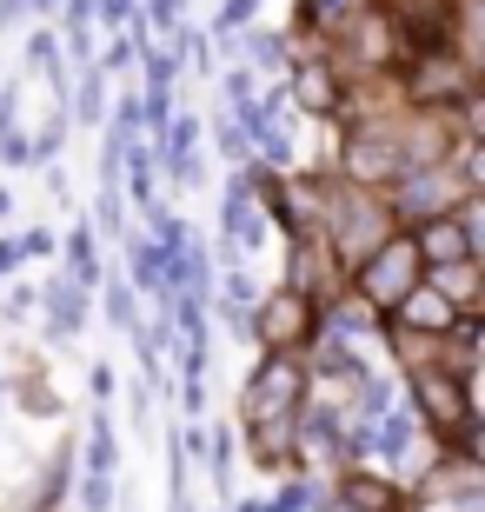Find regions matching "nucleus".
I'll use <instances>...</instances> for the list:
<instances>
[{"mask_svg":"<svg viewBox=\"0 0 485 512\" xmlns=\"http://www.w3.org/2000/svg\"><path fill=\"white\" fill-rule=\"evenodd\" d=\"M419 247H412V240H379L373 253H366V260H359V300L373 306V313H392V306L406 300L412 286H419Z\"/></svg>","mask_w":485,"mask_h":512,"instance_id":"obj_1","label":"nucleus"},{"mask_svg":"<svg viewBox=\"0 0 485 512\" xmlns=\"http://www.w3.org/2000/svg\"><path fill=\"white\" fill-rule=\"evenodd\" d=\"M313 326H319V306H313V293H299V286H286V293H273V300L260 306V320H253V340H266L273 353H286V346L313 340Z\"/></svg>","mask_w":485,"mask_h":512,"instance_id":"obj_2","label":"nucleus"},{"mask_svg":"<svg viewBox=\"0 0 485 512\" xmlns=\"http://www.w3.org/2000/svg\"><path fill=\"white\" fill-rule=\"evenodd\" d=\"M299 366L286 360V353H273V360L253 373V386H246V419L260 426V419H293L299 413Z\"/></svg>","mask_w":485,"mask_h":512,"instance_id":"obj_3","label":"nucleus"},{"mask_svg":"<svg viewBox=\"0 0 485 512\" xmlns=\"http://www.w3.org/2000/svg\"><path fill=\"white\" fill-rule=\"evenodd\" d=\"M459 193H466V180L446 167H406L399 173V213L406 220H439V213L459 207Z\"/></svg>","mask_w":485,"mask_h":512,"instance_id":"obj_4","label":"nucleus"},{"mask_svg":"<svg viewBox=\"0 0 485 512\" xmlns=\"http://www.w3.org/2000/svg\"><path fill=\"white\" fill-rule=\"evenodd\" d=\"M412 399H419V413L432 426H446V433H472V393L459 373H419L412 380Z\"/></svg>","mask_w":485,"mask_h":512,"instance_id":"obj_5","label":"nucleus"},{"mask_svg":"<svg viewBox=\"0 0 485 512\" xmlns=\"http://www.w3.org/2000/svg\"><path fill=\"white\" fill-rule=\"evenodd\" d=\"M346 173H353L359 187L399 180V173H406V147H399L392 133H379V127H359L353 140H346Z\"/></svg>","mask_w":485,"mask_h":512,"instance_id":"obj_6","label":"nucleus"},{"mask_svg":"<svg viewBox=\"0 0 485 512\" xmlns=\"http://www.w3.org/2000/svg\"><path fill=\"white\" fill-rule=\"evenodd\" d=\"M412 247H419V260H432V266L472 260V247H479V213H439V220H419Z\"/></svg>","mask_w":485,"mask_h":512,"instance_id":"obj_7","label":"nucleus"},{"mask_svg":"<svg viewBox=\"0 0 485 512\" xmlns=\"http://www.w3.org/2000/svg\"><path fill=\"white\" fill-rule=\"evenodd\" d=\"M392 20H399L406 47H419V54L446 47V40H452V27H459L452 0H392Z\"/></svg>","mask_w":485,"mask_h":512,"instance_id":"obj_8","label":"nucleus"},{"mask_svg":"<svg viewBox=\"0 0 485 512\" xmlns=\"http://www.w3.org/2000/svg\"><path fill=\"white\" fill-rule=\"evenodd\" d=\"M412 100H472V67L466 60H432L426 54V67L412 74Z\"/></svg>","mask_w":485,"mask_h":512,"instance_id":"obj_9","label":"nucleus"},{"mask_svg":"<svg viewBox=\"0 0 485 512\" xmlns=\"http://www.w3.org/2000/svg\"><path fill=\"white\" fill-rule=\"evenodd\" d=\"M293 100L306 107V114L326 120L339 107V74L326 67V60H299V67H293Z\"/></svg>","mask_w":485,"mask_h":512,"instance_id":"obj_10","label":"nucleus"},{"mask_svg":"<svg viewBox=\"0 0 485 512\" xmlns=\"http://www.w3.org/2000/svg\"><path fill=\"white\" fill-rule=\"evenodd\" d=\"M392 313L406 320V333H452V313H459V306H446L432 286H412V293L392 306Z\"/></svg>","mask_w":485,"mask_h":512,"instance_id":"obj_11","label":"nucleus"},{"mask_svg":"<svg viewBox=\"0 0 485 512\" xmlns=\"http://www.w3.org/2000/svg\"><path fill=\"white\" fill-rule=\"evenodd\" d=\"M339 220H346V227H339V247H353L359 260L386 240V220L373 213V200H339Z\"/></svg>","mask_w":485,"mask_h":512,"instance_id":"obj_12","label":"nucleus"},{"mask_svg":"<svg viewBox=\"0 0 485 512\" xmlns=\"http://www.w3.org/2000/svg\"><path fill=\"white\" fill-rule=\"evenodd\" d=\"M432 293H439L446 306H472V300H479V266H472V260L432 266Z\"/></svg>","mask_w":485,"mask_h":512,"instance_id":"obj_13","label":"nucleus"},{"mask_svg":"<svg viewBox=\"0 0 485 512\" xmlns=\"http://www.w3.org/2000/svg\"><path fill=\"white\" fill-rule=\"evenodd\" d=\"M346 512H399V486H386L373 473H353L346 479Z\"/></svg>","mask_w":485,"mask_h":512,"instance_id":"obj_14","label":"nucleus"},{"mask_svg":"<svg viewBox=\"0 0 485 512\" xmlns=\"http://www.w3.org/2000/svg\"><path fill=\"white\" fill-rule=\"evenodd\" d=\"M226 233H233L240 247H253V240H260V213H253V193H246V187L226 193Z\"/></svg>","mask_w":485,"mask_h":512,"instance_id":"obj_15","label":"nucleus"},{"mask_svg":"<svg viewBox=\"0 0 485 512\" xmlns=\"http://www.w3.org/2000/svg\"><path fill=\"white\" fill-rule=\"evenodd\" d=\"M47 306H54V333L67 340V333H80V286L74 280H54L47 286Z\"/></svg>","mask_w":485,"mask_h":512,"instance_id":"obj_16","label":"nucleus"},{"mask_svg":"<svg viewBox=\"0 0 485 512\" xmlns=\"http://www.w3.org/2000/svg\"><path fill=\"white\" fill-rule=\"evenodd\" d=\"M67 260H74V286H94V280H100V266H94V240H87V233H74V240H67Z\"/></svg>","mask_w":485,"mask_h":512,"instance_id":"obj_17","label":"nucleus"},{"mask_svg":"<svg viewBox=\"0 0 485 512\" xmlns=\"http://www.w3.org/2000/svg\"><path fill=\"white\" fill-rule=\"evenodd\" d=\"M373 446H379V453H406V446H412V419H406V413H392V419H386V433H379Z\"/></svg>","mask_w":485,"mask_h":512,"instance_id":"obj_18","label":"nucleus"},{"mask_svg":"<svg viewBox=\"0 0 485 512\" xmlns=\"http://www.w3.org/2000/svg\"><path fill=\"white\" fill-rule=\"evenodd\" d=\"M147 20L173 34V27H180V0H153V7H147Z\"/></svg>","mask_w":485,"mask_h":512,"instance_id":"obj_19","label":"nucleus"},{"mask_svg":"<svg viewBox=\"0 0 485 512\" xmlns=\"http://www.w3.org/2000/svg\"><path fill=\"white\" fill-rule=\"evenodd\" d=\"M353 7H359V0H313V20L326 27V20H346Z\"/></svg>","mask_w":485,"mask_h":512,"instance_id":"obj_20","label":"nucleus"},{"mask_svg":"<svg viewBox=\"0 0 485 512\" xmlns=\"http://www.w3.org/2000/svg\"><path fill=\"white\" fill-rule=\"evenodd\" d=\"M100 227L120 233V193H113V187H100Z\"/></svg>","mask_w":485,"mask_h":512,"instance_id":"obj_21","label":"nucleus"},{"mask_svg":"<svg viewBox=\"0 0 485 512\" xmlns=\"http://www.w3.org/2000/svg\"><path fill=\"white\" fill-rule=\"evenodd\" d=\"M94 14L107 20V27H120V20H133V0H94Z\"/></svg>","mask_w":485,"mask_h":512,"instance_id":"obj_22","label":"nucleus"},{"mask_svg":"<svg viewBox=\"0 0 485 512\" xmlns=\"http://www.w3.org/2000/svg\"><path fill=\"white\" fill-rule=\"evenodd\" d=\"M127 60H133V40H113V47H107V60H100V74H120Z\"/></svg>","mask_w":485,"mask_h":512,"instance_id":"obj_23","label":"nucleus"},{"mask_svg":"<svg viewBox=\"0 0 485 512\" xmlns=\"http://www.w3.org/2000/svg\"><path fill=\"white\" fill-rule=\"evenodd\" d=\"M253 60H260L266 74H273V67H280V40H266V34H253Z\"/></svg>","mask_w":485,"mask_h":512,"instance_id":"obj_24","label":"nucleus"},{"mask_svg":"<svg viewBox=\"0 0 485 512\" xmlns=\"http://www.w3.org/2000/svg\"><path fill=\"white\" fill-rule=\"evenodd\" d=\"M80 114H87V120L100 114V67H94V74H87V87H80Z\"/></svg>","mask_w":485,"mask_h":512,"instance_id":"obj_25","label":"nucleus"},{"mask_svg":"<svg viewBox=\"0 0 485 512\" xmlns=\"http://www.w3.org/2000/svg\"><path fill=\"white\" fill-rule=\"evenodd\" d=\"M246 14H253V0H226V14H220V27H246Z\"/></svg>","mask_w":485,"mask_h":512,"instance_id":"obj_26","label":"nucleus"},{"mask_svg":"<svg viewBox=\"0 0 485 512\" xmlns=\"http://www.w3.org/2000/svg\"><path fill=\"white\" fill-rule=\"evenodd\" d=\"M14 127V87H7V94H0V133Z\"/></svg>","mask_w":485,"mask_h":512,"instance_id":"obj_27","label":"nucleus"},{"mask_svg":"<svg viewBox=\"0 0 485 512\" xmlns=\"http://www.w3.org/2000/svg\"><path fill=\"white\" fill-rule=\"evenodd\" d=\"M14 260H20V247H7V240H0V273H7Z\"/></svg>","mask_w":485,"mask_h":512,"instance_id":"obj_28","label":"nucleus"},{"mask_svg":"<svg viewBox=\"0 0 485 512\" xmlns=\"http://www.w3.org/2000/svg\"><path fill=\"white\" fill-rule=\"evenodd\" d=\"M40 7H54V0H40Z\"/></svg>","mask_w":485,"mask_h":512,"instance_id":"obj_29","label":"nucleus"},{"mask_svg":"<svg viewBox=\"0 0 485 512\" xmlns=\"http://www.w3.org/2000/svg\"><path fill=\"white\" fill-rule=\"evenodd\" d=\"M339 512H346V506H339Z\"/></svg>","mask_w":485,"mask_h":512,"instance_id":"obj_30","label":"nucleus"}]
</instances>
